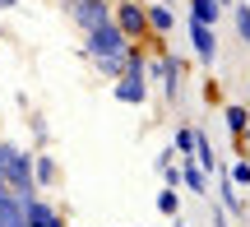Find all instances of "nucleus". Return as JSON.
I'll return each instance as SVG.
<instances>
[{"label": "nucleus", "instance_id": "39448f33", "mask_svg": "<svg viewBox=\"0 0 250 227\" xmlns=\"http://www.w3.org/2000/svg\"><path fill=\"white\" fill-rule=\"evenodd\" d=\"M148 74H158V83H162V93H167V102L181 98V74H186V61H181V56L162 51L158 61L148 65Z\"/></svg>", "mask_w": 250, "mask_h": 227}, {"label": "nucleus", "instance_id": "a211bd4d", "mask_svg": "<svg viewBox=\"0 0 250 227\" xmlns=\"http://www.w3.org/2000/svg\"><path fill=\"white\" fill-rule=\"evenodd\" d=\"M195 144H199V135H195L190 125H181V130H176V153H195Z\"/></svg>", "mask_w": 250, "mask_h": 227}, {"label": "nucleus", "instance_id": "ddd939ff", "mask_svg": "<svg viewBox=\"0 0 250 227\" xmlns=\"http://www.w3.org/2000/svg\"><path fill=\"white\" fill-rule=\"evenodd\" d=\"M186 5H190V19H195V23H208V28H213L218 14H223L218 0H186Z\"/></svg>", "mask_w": 250, "mask_h": 227}, {"label": "nucleus", "instance_id": "dca6fc26", "mask_svg": "<svg viewBox=\"0 0 250 227\" xmlns=\"http://www.w3.org/2000/svg\"><path fill=\"white\" fill-rule=\"evenodd\" d=\"M158 213H167V218H176V213H181V195H176V186L158 190Z\"/></svg>", "mask_w": 250, "mask_h": 227}, {"label": "nucleus", "instance_id": "aec40b11", "mask_svg": "<svg viewBox=\"0 0 250 227\" xmlns=\"http://www.w3.org/2000/svg\"><path fill=\"white\" fill-rule=\"evenodd\" d=\"M0 163H5V144H0ZM0 190H5V172H0Z\"/></svg>", "mask_w": 250, "mask_h": 227}, {"label": "nucleus", "instance_id": "412c9836", "mask_svg": "<svg viewBox=\"0 0 250 227\" xmlns=\"http://www.w3.org/2000/svg\"><path fill=\"white\" fill-rule=\"evenodd\" d=\"M14 5H19V0H0V9H14Z\"/></svg>", "mask_w": 250, "mask_h": 227}, {"label": "nucleus", "instance_id": "2eb2a0df", "mask_svg": "<svg viewBox=\"0 0 250 227\" xmlns=\"http://www.w3.org/2000/svg\"><path fill=\"white\" fill-rule=\"evenodd\" d=\"M195 163L204 167V172H218V153H213V144H208L204 135H199V144H195Z\"/></svg>", "mask_w": 250, "mask_h": 227}, {"label": "nucleus", "instance_id": "4be33fe9", "mask_svg": "<svg viewBox=\"0 0 250 227\" xmlns=\"http://www.w3.org/2000/svg\"><path fill=\"white\" fill-rule=\"evenodd\" d=\"M218 5H232V0H218Z\"/></svg>", "mask_w": 250, "mask_h": 227}, {"label": "nucleus", "instance_id": "9b49d317", "mask_svg": "<svg viewBox=\"0 0 250 227\" xmlns=\"http://www.w3.org/2000/svg\"><path fill=\"white\" fill-rule=\"evenodd\" d=\"M33 176H37L42 190H51L56 176H61V172H56V158H51V153H33Z\"/></svg>", "mask_w": 250, "mask_h": 227}, {"label": "nucleus", "instance_id": "b1692460", "mask_svg": "<svg viewBox=\"0 0 250 227\" xmlns=\"http://www.w3.org/2000/svg\"><path fill=\"white\" fill-rule=\"evenodd\" d=\"M246 5H250V0H246Z\"/></svg>", "mask_w": 250, "mask_h": 227}, {"label": "nucleus", "instance_id": "20e7f679", "mask_svg": "<svg viewBox=\"0 0 250 227\" xmlns=\"http://www.w3.org/2000/svg\"><path fill=\"white\" fill-rule=\"evenodd\" d=\"M116 23H121V33L130 37V42H148V37H153L148 5H139V0H116Z\"/></svg>", "mask_w": 250, "mask_h": 227}, {"label": "nucleus", "instance_id": "6ab92c4d", "mask_svg": "<svg viewBox=\"0 0 250 227\" xmlns=\"http://www.w3.org/2000/svg\"><path fill=\"white\" fill-rule=\"evenodd\" d=\"M236 33H241V42L250 46V5H236Z\"/></svg>", "mask_w": 250, "mask_h": 227}, {"label": "nucleus", "instance_id": "6e6552de", "mask_svg": "<svg viewBox=\"0 0 250 227\" xmlns=\"http://www.w3.org/2000/svg\"><path fill=\"white\" fill-rule=\"evenodd\" d=\"M23 213H28V227H65V218L37 195H23Z\"/></svg>", "mask_w": 250, "mask_h": 227}, {"label": "nucleus", "instance_id": "4468645a", "mask_svg": "<svg viewBox=\"0 0 250 227\" xmlns=\"http://www.w3.org/2000/svg\"><path fill=\"white\" fill-rule=\"evenodd\" d=\"M181 186H186V190H199V195L208 190V172H204V167L195 163V158H190V163L181 167Z\"/></svg>", "mask_w": 250, "mask_h": 227}, {"label": "nucleus", "instance_id": "f03ea898", "mask_svg": "<svg viewBox=\"0 0 250 227\" xmlns=\"http://www.w3.org/2000/svg\"><path fill=\"white\" fill-rule=\"evenodd\" d=\"M116 98L125 107H139L144 98H148V61H144L139 42L130 46V56H125V74L116 79Z\"/></svg>", "mask_w": 250, "mask_h": 227}, {"label": "nucleus", "instance_id": "f3484780", "mask_svg": "<svg viewBox=\"0 0 250 227\" xmlns=\"http://www.w3.org/2000/svg\"><path fill=\"white\" fill-rule=\"evenodd\" d=\"M227 176H232V181L241 186V190H250V158H236V163H232V172H227Z\"/></svg>", "mask_w": 250, "mask_h": 227}, {"label": "nucleus", "instance_id": "9d476101", "mask_svg": "<svg viewBox=\"0 0 250 227\" xmlns=\"http://www.w3.org/2000/svg\"><path fill=\"white\" fill-rule=\"evenodd\" d=\"M171 23H176L171 5H148V28H153V42H162V37L171 33Z\"/></svg>", "mask_w": 250, "mask_h": 227}, {"label": "nucleus", "instance_id": "393cba45", "mask_svg": "<svg viewBox=\"0 0 250 227\" xmlns=\"http://www.w3.org/2000/svg\"><path fill=\"white\" fill-rule=\"evenodd\" d=\"M167 5H171V0H167Z\"/></svg>", "mask_w": 250, "mask_h": 227}, {"label": "nucleus", "instance_id": "f257e3e1", "mask_svg": "<svg viewBox=\"0 0 250 227\" xmlns=\"http://www.w3.org/2000/svg\"><path fill=\"white\" fill-rule=\"evenodd\" d=\"M130 37L121 33V23L111 19V23L93 28V33H83V51H88V61L102 70V79H121L125 74V56H130Z\"/></svg>", "mask_w": 250, "mask_h": 227}, {"label": "nucleus", "instance_id": "f8f14e48", "mask_svg": "<svg viewBox=\"0 0 250 227\" xmlns=\"http://www.w3.org/2000/svg\"><path fill=\"white\" fill-rule=\"evenodd\" d=\"M223 116H227V130H232L236 139L250 135V107H236V102H232V107H223Z\"/></svg>", "mask_w": 250, "mask_h": 227}, {"label": "nucleus", "instance_id": "1a4fd4ad", "mask_svg": "<svg viewBox=\"0 0 250 227\" xmlns=\"http://www.w3.org/2000/svg\"><path fill=\"white\" fill-rule=\"evenodd\" d=\"M0 227H28L23 195H19V190H0Z\"/></svg>", "mask_w": 250, "mask_h": 227}, {"label": "nucleus", "instance_id": "7ed1b4c3", "mask_svg": "<svg viewBox=\"0 0 250 227\" xmlns=\"http://www.w3.org/2000/svg\"><path fill=\"white\" fill-rule=\"evenodd\" d=\"M0 172H5V190H19V195H33V190H37L33 153H23V148L5 144V163H0Z\"/></svg>", "mask_w": 250, "mask_h": 227}, {"label": "nucleus", "instance_id": "423d86ee", "mask_svg": "<svg viewBox=\"0 0 250 227\" xmlns=\"http://www.w3.org/2000/svg\"><path fill=\"white\" fill-rule=\"evenodd\" d=\"M70 14H74V23H79L83 33H93V28L116 19V0H79V5H70Z\"/></svg>", "mask_w": 250, "mask_h": 227}, {"label": "nucleus", "instance_id": "0eeeda50", "mask_svg": "<svg viewBox=\"0 0 250 227\" xmlns=\"http://www.w3.org/2000/svg\"><path fill=\"white\" fill-rule=\"evenodd\" d=\"M190 42H195V61L199 65H213L218 61V37H213L208 23H195V19H190Z\"/></svg>", "mask_w": 250, "mask_h": 227}, {"label": "nucleus", "instance_id": "5701e85b", "mask_svg": "<svg viewBox=\"0 0 250 227\" xmlns=\"http://www.w3.org/2000/svg\"><path fill=\"white\" fill-rule=\"evenodd\" d=\"M65 5H79V0H65Z\"/></svg>", "mask_w": 250, "mask_h": 227}]
</instances>
